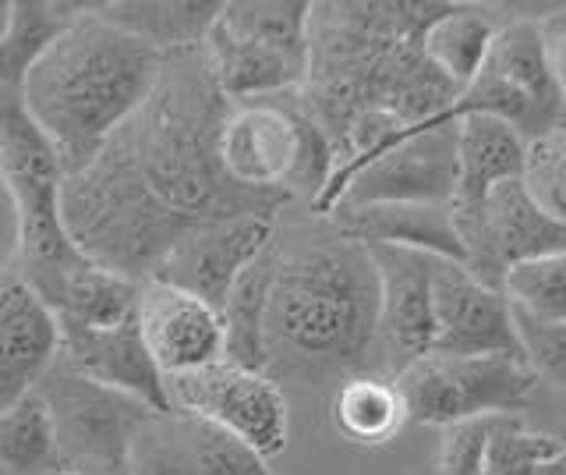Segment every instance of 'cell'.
Segmentation results:
<instances>
[{
  "label": "cell",
  "mask_w": 566,
  "mask_h": 475,
  "mask_svg": "<svg viewBox=\"0 0 566 475\" xmlns=\"http://www.w3.org/2000/svg\"><path fill=\"white\" fill-rule=\"evenodd\" d=\"M439 8L411 0L315 4L312 61L297 100L329 135L336 174L457 103L460 90L421 50V37Z\"/></svg>",
  "instance_id": "cell-1"
},
{
  "label": "cell",
  "mask_w": 566,
  "mask_h": 475,
  "mask_svg": "<svg viewBox=\"0 0 566 475\" xmlns=\"http://www.w3.org/2000/svg\"><path fill=\"white\" fill-rule=\"evenodd\" d=\"M382 288L368 245L340 235L276 238L265 351L276 383H344L371 373Z\"/></svg>",
  "instance_id": "cell-2"
},
{
  "label": "cell",
  "mask_w": 566,
  "mask_h": 475,
  "mask_svg": "<svg viewBox=\"0 0 566 475\" xmlns=\"http://www.w3.org/2000/svg\"><path fill=\"white\" fill-rule=\"evenodd\" d=\"M164 61L167 54L114 25L99 4H85L29 72L18 100L57 146L71 174L93 164L99 149L138 117Z\"/></svg>",
  "instance_id": "cell-3"
},
{
  "label": "cell",
  "mask_w": 566,
  "mask_h": 475,
  "mask_svg": "<svg viewBox=\"0 0 566 475\" xmlns=\"http://www.w3.org/2000/svg\"><path fill=\"white\" fill-rule=\"evenodd\" d=\"M230 103L212 75L206 47L167 54L146 107L128 125L132 146L156 196L195 220L270 217L291 203L280 192H248L223 167Z\"/></svg>",
  "instance_id": "cell-4"
},
{
  "label": "cell",
  "mask_w": 566,
  "mask_h": 475,
  "mask_svg": "<svg viewBox=\"0 0 566 475\" xmlns=\"http://www.w3.org/2000/svg\"><path fill=\"white\" fill-rule=\"evenodd\" d=\"M64 224L85 259L149 285L177 245L206 220L177 214L156 196L128 128H120L93 164L64 178Z\"/></svg>",
  "instance_id": "cell-5"
},
{
  "label": "cell",
  "mask_w": 566,
  "mask_h": 475,
  "mask_svg": "<svg viewBox=\"0 0 566 475\" xmlns=\"http://www.w3.org/2000/svg\"><path fill=\"white\" fill-rule=\"evenodd\" d=\"M0 174L11 206V252L18 277L57 306L67 273L85 259L64 224L67 167L18 96L0 111Z\"/></svg>",
  "instance_id": "cell-6"
},
{
  "label": "cell",
  "mask_w": 566,
  "mask_h": 475,
  "mask_svg": "<svg viewBox=\"0 0 566 475\" xmlns=\"http://www.w3.org/2000/svg\"><path fill=\"white\" fill-rule=\"evenodd\" d=\"M315 4L241 0L227 4L206 40L212 75L230 103L280 100L305 90Z\"/></svg>",
  "instance_id": "cell-7"
},
{
  "label": "cell",
  "mask_w": 566,
  "mask_h": 475,
  "mask_svg": "<svg viewBox=\"0 0 566 475\" xmlns=\"http://www.w3.org/2000/svg\"><path fill=\"white\" fill-rule=\"evenodd\" d=\"M223 167L230 182L248 192L305 196L315 206L336 174V153L329 135L294 93L230 107L223 125Z\"/></svg>",
  "instance_id": "cell-8"
},
{
  "label": "cell",
  "mask_w": 566,
  "mask_h": 475,
  "mask_svg": "<svg viewBox=\"0 0 566 475\" xmlns=\"http://www.w3.org/2000/svg\"><path fill=\"white\" fill-rule=\"evenodd\" d=\"M460 185V135L453 114L407 128L371 156L340 171L312 209L323 217L340 209L389 203H453Z\"/></svg>",
  "instance_id": "cell-9"
},
{
  "label": "cell",
  "mask_w": 566,
  "mask_h": 475,
  "mask_svg": "<svg viewBox=\"0 0 566 475\" xmlns=\"http://www.w3.org/2000/svg\"><path fill=\"white\" fill-rule=\"evenodd\" d=\"M415 426L450 430L485 415H524L538 373L513 355H424L397 373Z\"/></svg>",
  "instance_id": "cell-10"
},
{
  "label": "cell",
  "mask_w": 566,
  "mask_h": 475,
  "mask_svg": "<svg viewBox=\"0 0 566 475\" xmlns=\"http://www.w3.org/2000/svg\"><path fill=\"white\" fill-rule=\"evenodd\" d=\"M40 394L46 397L53 422H57L61 457L82 472H128L138 433L156 415H164L149 409L146 401L82 376L64 359L46 373Z\"/></svg>",
  "instance_id": "cell-11"
},
{
  "label": "cell",
  "mask_w": 566,
  "mask_h": 475,
  "mask_svg": "<svg viewBox=\"0 0 566 475\" xmlns=\"http://www.w3.org/2000/svg\"><path fill=\"white\" fill-rule=\"evenodd\" d=\"M170 397L177 412L212 422V426L265 454L270 462L287 451L291 412L287 397L270 373L223 359L217 365L195 369V373L170 376Z\"/></svg>",
  "instance_id": "cell-12"
},
{
  "label": "cell",
  "mask_w": 566,
  "mask_h": 475,
  "mask_svg": "<svg viewBox=\"0 0 566 475\" xmlns=\"http://www.w3.org/2000/svg\"><path fill=\"white\" fill-rule=\"evenodd\" d=\"M468 270L492 288L521 262L566 252V224L531 196L524 182H506L478 206H453Z\"/></svg>",
  "instance_id": "cell-13"
},
{
  "label": "cell",
  "mask_w": 566,
  "mask_h": 475,
  "mask_svg": "<svg viewBox=\"0 0 566 475\" xmlns=\"http://www.w3.org/2000/svg\"><path fill=\"white\" fill-rule=\"evenodd\" d=\"M379 270L382 312H379V351L382 373L397 376L436 348V256L368 245Z\"/></svg>",
  "instance_id": "cell-14"
},
{
  "label": "cell",
  "mask_w": 566,
  "mask_h": 475,
  "mask_svg": "<svg viewBox=\"0 0 566 475\" xmlns=\"http://www.w3.org/2000/svg\"><path fill=\"white\" fill-rule=\"evenodd\" d=\"M439 475H566V440L524 415L471 419L442 433Z\"/></svg>",
  "instance_id": "cell-15"
},
{
  "label": "cell",
  "mask_w": 566,
  "mask_h": 475,
  "mask_svg": "<svg viewBox=\"0 0 566 475\" xmlns=\"http://www.w3.org/2000/svg\"><path fill=\"white\" fill-rule=\"evenodd\" d=\"M273 241L276 220L270 217L206 220L170 252L156 280H167L223 309L238 280L273 249Z\"/></svg>",
  "instance_id": "cell-16"
},
{
  "label": "cell",
  "mask_w": 566,
  "mask_h": 475,
  "mask_svg": "<svg viewBox=\"0 0 566 475\" xmlns=\"http://www.w3.org/2000/svg\"><path fill=\"white\" fill-rule=\"evenodd\" d=\"M436 355H513L524 348L503 288L478 280L464 262H439L436 273Z\"/></svg>",
  "instance_id": "cell-17"
},
{
  "label": "cell",
  "mask_w": 566,
  "mask_h": 475,
  "mask_svg": "<svg viewBox=\"0 0 566 475\" xmlns=\"http://www.w3.org/2000/svg\"><path fill=\"white\" fill-rule=\"evenodd\" d=\"M135 320L167 380L227 359L223 312L199 295L167 285V280L142 285Z\"/></svg>",
  "instance_id": "cell-18"
},
{
  "label": "cell",
  "mask_w": 566,
  "mask_h": 475,
  "mask_svg": "<svg viewBox=\"0 0 566 475\" xmlns=\"http://www.w3.org/2000/svg\"><path fill=\"white\" fill-rule=\"evenodd\" d=\"M61 355L64 327L57 309L18 273H8L0 288V409L40 391Z\"/></svg>",
  "instance_id": "cell-19"
},
{
  "label": "cell",
  "mask_w": 566,
  "mask_h": 475,
  "mask_svg": "<svg viewBox=\"0 0 566 475\" xmlns=\"http://www.w3.org/2000/svg\"><path fill=\"white\" fill-rule=\"evenodd\" d=\"M71 369L120 394L146 401L156 412H174L170 380L156 365L153 351L138 330V320L106 327V330H78L64 327V355Z\"/></svg>",
  "instance_id": "cell-20"
},
{
  "label": "cell",
  "mask_w": 566,
  "mask_h": 475,
  "mask_svg": "<svg viewBox=\"0 0 566 475\" xmlns=\"http://www.w3.org/2000/svg\"><path fill=\"white\" fill-rule=\"evenodd\" d=\"M329 220L336 231L361 245H394V249H411L468 267V249L460 238L453 203H389L340 209Z\"/></svg>",
  "instance_id": "cell-21"
},
{
  "label": "cell",
  "mask_w": 566,
  "mask_h": 475,
  "mask_svg": "<svg viewBox=\"0 0 566 475\" xmlns=\"http://www.w3.org/2000/svg\"><path fill=\"white\" fill-rule=\"evenodd\" d=\"M460 135V185L453 206L485 203L500 185L524 182L527 138L500 117L474 114L457 121Z\"/></svg>",
  "instance_id": "cell-22"
},
{
  "label": "cell",
  "mask_w": 566,
  "mask_h": 475,
  "mask_svg": "<svg viewBox=\"0 0 566 475\" xmlns=\"http://www.w3.org/2000/svg\"><path fill=\"white\" fill-rule=\"evenodd\" d=\"M503 25L495 22L492 8L482 4H442L421 37V50L436 72L457 85L460 93L482 75L500 40Z\"/></svg>",
  "instance_id": "cell-23"
},
{
  "label": "cell",
  "mask_w": 566,
  "mask_h": 475,
  "mask_svg": "<svg viewBox=\"0 0 566 475\" xmlns=\"http://www.w3.org/2000/svg\"><path fill=\"white\" fill-rule=\"evenodd\" d=\"M329 415L333 430L354 447H386L403 426H411V409H407L400 383L386 373L344 380L333 394Z\"/></svg>",
  "instance_id": "cell-24"
},
{
  "label": "cell",
  "mask_w": 566,
  "mask_h": 475,
  "mask_svg": "<svg viewBox=\"0 0 566 475\" xmlns=\"http://www.w3.org/2000/svg\"><path fill=\"white\" fill-rule=\"evenodd\" d=\"M85 11V4H53V0H11L4 4L0 25V85L4 96H18L29 72L46 58L67 25Z\"/></svg>",
  "instance_id": "cell-25"
},
{
  "label": "cell",
  "mask_w": 566,
  "mask_h": 475,
  "mask_svg": "<svg viewBox=\"0 0 566 475\" xmlns=\"http://www.w3.org/2000/svg\"><path fill=\"white\" fill-rule=\"evenodd\" d=\"M227 4H199V0H114L99 11L114 25L128 29L132 37L146 40L159 54H181V50L206 47L212 25L220 22Z\"/></svg>",
  "instance_id": "cell-26"
},
{
  "label": "cell",
  "mask_w": 566,
  "mask_h": 475,
  "mask_svg": "<svg viewBox=\"0 0 566 475\" xmlns=\"http://www.w3.org/2000/svg\"><path fill=\"white\" fill-rule=\"evenodd\" d=\"M138 298H142L138 280L106 270L93 259H82L78 267L67 273L64 291L53 309L61 316V327L106 330V327L132 323L138 316Z\"/></svg>",
  "instance_id": "cell-27"
},
{
  "label": "cell",
  "mask_w": 566,
  "mask_h": 475,
  "mask_svg": "<svg viewBox=\"0 0 566 475\" xmlns=\"http://www.w3.org/2000/svg\"><path fill=\"white\" fill-rule=\"evenodd\" d=\"M273 270H276V241L252 270H248L238 288L230 291L223 312L227 330V362L259 369L265 373L270 351H265V316H270V291H273Z\"/></svg>",
  "instance_id": "cell-28"
},
{
  "label": "cell",
  "mask_w": 566,
  "mask_h": 475,
  "mask_svg": "<svg viewBox=\"0 0 566 475\" xmlns=\"http://www.w3.org/2000/svg\"><path fill=\"white\" fill-rule=\"evenodd\" d=\"M61 457L57 422L40 391L0 409V465L8 475H35Z\"/></svg>",
  "instance_id": "cell-29"
},
{
  "label": "cell",
  "mask_w": 566,
  "mask_h": 475,
  "mask_svg": "<svg viewBox=\"0 0 566 475\" xmlns=\"http://www.w3.org/2000/svg\"><path fill=\"white\" fill-rule=\"evenodd\" d=\"M188 436H191V454L199 475H280L273 472L265 454H259L244 440L230 436L227 430L212 426V422L199 415H188Z\"/></svg>",
  "instance_id": "cell-30"
},
{
  "label": "cell",
  "mask_w": 566,
  "mask_h": 475,
  "mask_svg": "<svg viewBox=\"0 0 566 475\" xmlns=\"http://www.w3.org/2000/svg\"><path fill=\"white\" fill-rule=\"evenodd\" d=\"M506 298L545 320H566V252L521 262L503 280Z\"/></svg>",
  "instance_id": "cell-31"
},
{
  "label": "cell",
  "mask_w": 566,
  "mask_h": 475,
  "mask_svg": "<svg viewBox=\"0 0 566 475\" xmlns=\"http://www.w3.org/2000/svg\"><path fill=\"white\" fill-rule=\"evenodd\" d=\"M513 323H517L524 362L535 369L538 380H548L566 394V320H545L513 306Z\"/></svg>",
  "instance_id": "cell-32"
},
{
  "label": "cell",
  "mask_w": 566,
  "mask_h": 475,
  "mask_svg": "<svg viewBox=\"0 0 566 475\" xmlns=\"http://www.w3.org/2000/svg\"><path fill=\"white\" fill-rule=\"evenodd\" d=\"M524 185L548 214L566 224V125L527 146Z\"/></svg>",
  "instance_id": "cell-33"
},
{
  "label": "cell",
  "mask_w": 566,
  "mask_h": 475,
  "mask_svg": "<svg viewBox=\"0 0 566 475\" xmlns=\"http://www.w3.org/2000/svg\"><path fill=\"white\" fill-rule=\"evenodd\" d=\"M542 32H545V43H548V61H553V75L559 82V93H563V103H566V11L542 19Z\"/></svg>",
  "instance_id": "cell-34"
},
{
  "label": "cell",
  "mask_w": 566,
  "mask_h": 475,
  "mask_svg": "<svg viewBox=\"0 0 566 475\" xmlns=\"http://www.w3.org/2000/svg\"><path fill=\"white\" fill-rule=\"evenodd\" d=\"M50 475H93V472H82V468H71V465H64V468L50 472Z\"/></svg>",
  "instance_id": "cell-35"
}]
</instances>
